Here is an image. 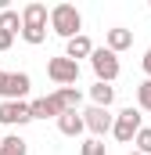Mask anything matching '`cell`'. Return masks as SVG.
Listing matches in <instances>:
<instances>
[{"label":"cell","instance_id":"cell-1","mask_svg":"<svg viewBox=\"0 0 151 155\" xmlns=\"http://www.w3.org/2000/svg\"><path fill=\"white\" fill-rule=\"evenodd\" d=\"M47 22H50V33H58L61 40H72L83 33V15L76 11V4H54L47 11Z\"/></svg>","mask_w":151,"mask_h":155},{"label":"cell","instance_id":"cell-2","mask_svg":"<svg viewBox=\"0 0 151 155\" xmlns=\"http://www.w3.org/2000/svg\"><path fill=\"white\" fill-rule=\"evenodd\" d=\"M90 69H94L97 83H115V79H119V54H112L108 47H94Z\"/></svg>","mask_w":151,"mask_h":155},{"label":"cell","instance_id":"cell-3","mask_svg":"<svg viewBox=\"0 0 151 155\" xmlns=\"http://www.w3.org/2000/svg\"><path fill=\"white\" fill-rule=\"evenodd\" d=\"M144 123H140V112L130 105V108H122L119 116H115V123H112V137L119 141V144H130L133 137H137V130H140Z\"/></svg>","mask_w":151,"mask_h":155},{"label":"cell","instance_id":"cell-4","mask_svg":"<svg viewBox=\"0 0 151 155\" xmlns=\"http://www.w3.org/2000/svg\"><path fill=\"white\" fill-rule=\"evenodd\" d=\"M47 76L54 79L58 87H76V79H79V61H72V58H50L47 61Z\"/></svg>","mask_w":151,"mask_h":155},{"label":"cell","instance_id":"cell-5","mask_svg":"<svg viewBox=\"0 0 151 155\" xmlns=\"http://www.w3.org/2000/svg\"><path fill=\"white\" fill-rule=\"evenodd\" d=\"M83 116V126L94 134V141L97 137H104V134H112V123H115V116L108 112V108H97V105H90L86 112H79Z\"/></svg>","mask_w":151,"mask_h":155},{"label":"cell","instance_id":"cell-6","mask_svg":"<svg viewBox=\"0 0 151 155\" xmlns=\"http://www.w3.org/2000/svg\"><path fill=\"white\" fill-rule=\"evenodd\" d=\"M0 123L4 126H25V123H33L29 101H0Z\"/></svg>","mask_w":151,"mask_h":155},{"label":"cell","instance_id":"cell-7","mask_svg":"<svg viewBox=\"0 0 151 155\" xmlns=\"http://www.w3.org/2000/svg\"><path fill=\"white\" fill-rule=\"evenodd\" d=\"M33 79L29 72H7V83H4V101H25Z\"/></svg>","mask_w":151,"mask_h":155},{"label":"cell","instance_id":"cell-8","mask_svg":"<svg viewBox=\"0 0 151 155\" xmlns=\"http://www.w3.org/2000/svg\"><path fill=\"white\" fill-rule=\"evenodd\" d=\"M18 15H22V29H47V4L33 0V4H25Z\"/></svg>","mask_w":151,"mask_h":155},{"label":"cell","instance_id":"cell-9","mask_svg":"<svg viewBox=\"0 0 151 155\" xmlns=\"http://www.w3.org/2000/svg\"><path fill=\"white\" fill-rule=\"evenodd\" d=\"M50 97L58 101V108H61V112H79V105H83V94H79V87H58Z\"/></svg>","mask_w":151,"mask_h":155},{"label":"cell","instance_id":"cell-10","mask_svg":"<svg viewBox=\"0 0 151 155\" xmlns=\"http://www.w3.org/2000/svg\"><path fill=\"white\" fill-rule=\"evenodd\" d=\"M104 47H108L112 54L130 51V47H133V33H130V29H122V25H115V29H108V33H104Z\"/></svg>","mask_w":151,"mask_h":155},{"label":"cell","instance_id":"cell-11","mask_svg":"<svg viewBox=\"0 0 151 155\" xmlns=\"http://www.w3.org/2000/svg\"><path fill=\"white\" fill-rule=\"evenodd\" d=\"M94 54V43H90V36L86 33H79V36L65 40V58H72V61H79V58H90Z\"/></svg>","mask_w":151,"mask_h":155},{"label":"cell","instance_id":"cell-12","mask_svg":"<svg viewBox=\"0 0 151 155\" xmlns=\"http://www.w3.org/2000/svg\"><path fill=\"white\" fill-rule=\"evenodd\" d=\"M29 116H33V119H58V116H61V108H58V101L47 94V97L29 101Z\"/></svg>","mask_w":151,"mask_h":155},{"label":"cell","instance_id":"cell-13","mask_svg":"<svg viewBox=\"0 0 151 155\" xmlns=\"http://www.w3.org/2000/svg\"><path fill=\"white\" fill-rule=\"evenodd\" d=\"M54 123H58V130H61L65 137H79V134L86 130V126H83V116H79V112H61V116L54 119Z\"/></svg>","mask_w":151,"mask_h":155},{"label":"cell","instance_id":"cell-14","mask_svg":"<svg viewBox=\"0 0 151 155\" xmlns=\"http://www.w3.org/2000/svg\"><path fill=\"white\" fill-rule=\"evenodd\" d=\"M0 155H29V144L22 134H7L0 137Z\"/></svg>","mask_w":151,"mask_h":155},{"label":"cell","instance_id":"cell-15","mask_svg":"<svg viewBox=\"0 0 151 155\" xmlns=\"http://www.w3.org/2000/svg\"><path fill=\"white\" fill-rule=\"evenodd\" d=\"M90 101H94L97 108H108L115 101V87L112 83H94V87H90Z\"/></svg>","mask_w":151,"mask_h":155},{"label":"cell","instance_id":"cell-16","mask_svg":"<svg viewBox=\"0 0 151 155\" xmlns=\"http://www.w3.org/2000/svg\"><path fill=\"white\" fill-rule=\"evenodd\" d=\"M0 33H11V36H18L22 33V15L18 11H0Z\"/></svg>","mask_w":151,"mask_h":155},{"label":"cell","instance_id":"cell-17","mask_svg":"<svg viewBox=\"0 0 151 155\" xmlns=\"http://www.w3.org/2000/svg\"><path fill=\"white\" fill-rule=\"evenodd\" d=\"M137 112H151V79L137 87Z\"/></svg>","mask_w":151,"mask_h":155},{"label":"cell","instance_id":"cell-18","mask_svg":"<svg viewBox=\"0 0 151 155\" xmlns=\"http://www.w3.org/2000/svg\"><path fill=\"white\" fill-rule=\"evenodd\" d=\"M133 144H137V152H140V155H151V126H140V130H137Z\"/></svg>","mask_w":151,"mask_h":155},{"label":"cell","instance_id":"cell-19","mask_svg":"<svg viewBox=\"0 0 151 155\" xmlns=\"http://www.w3.org/2000/svg\"><path fill=\"white\" fill-rule=\"evenodd\" d=\"M83 155H108V152H104V144H101V141H94V137H90V141L83 144Z\"/></svg>","mask_w":151,"mask_h":155},{"label":"cell","instance_id":"cell-20","mask_svg":"<svg viewBox=\"0 0 151 155\" xmlns=\"http://www.w3.org/2000/svg\"><path fill=\"white\" fill-rule=\"evenodd\" d=\"M11 47H14V36H11V33H0V54L11 51Z\"/></svg>","mask_w":151,"mask_h":155},{"label":"cell","instance_id":"cell-21","mask_svg":"<svg viewBox=\"0 0 151 155\" xmlns=\"http://www.w3.org/2000/svg\"><path fill=\"white\" fill-rule=\"evenodd\" d=\"M140 69H144V72H148V79H151V47L144 51V58H140Z\"/></svg>","mask_w":151,"mask_h":155},{"label":"cell","instance_id":"cell-22","mask_svg":"<svg viewBox=\"0 0 151 155\" xmlns=\"http://www.w3.org/2000/svg\"><path fill=\"white\" fill-rule=\"evenodd\" d=\"M4 83H7V72H0V97H4Z\"/></svg>","mask_w":151,"mask_h":155},{"label":"cell","instance_id":"cell-23","mask_svg":"<svg viewBox=\"0 0 151 155\" xmlns=\"http://www.w3.org/2000/svg\"><path fill=\"white\" fill-rule=\"evenodd\" d=\"M130 155H140V152H130Z\"/></svg>","mask_w":151,"mask_h":155},{"label":"cell","instance_id":"cell-24","mask_svg":"<svg viewBox=\"0 0 151 155\" xmlns=\"http://www.w3.org/2000/svg\"><path fill=\"white\" fill-rule=\"evenodd\" d=\"M148 7H151V4H148Z\"/></svg>","mask_w":151,"mask_h":155}]
</instances>
